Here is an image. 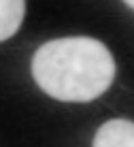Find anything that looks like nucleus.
Returning a JSON list of instances; mask_svg holds the SVG:
<instances>
[{"instance_id": "1", "label": "nucleus", "mask_w": 134, "mask_h": 147, "mask_svg": "<svg viewBox=\"0 0 134 147\" xmlns=\"http://www.w3.org/2000/svg\"><path fill=\"white\" fill-rule=\"evenodd\" d=\"M32 77L47 96L62 102H92L111 88L115 60L92 36L53 38L32 58Z\"/></svg>"}, {"instance_id": "2", "label": "nucleus", "mask_w": 134, "mask_h": 147, "mask_svg": "<svg viewBox=\"0 0 134 147\" xmlns=\"http://www.w3.org/2000/svg\"><path fill=\"white\" fill-rule=\"evenodd\" d=\"M94 147H134V121L109 119L96 130Z\"/></svg>"}, {"instance_id": "3", "label": "nucleus", "mask_w": 134, "mask_h": 147, "mask_svg": "<svg viewBox=\"0 0 134 147\" xmlns=\"http://www.w3.org/2000/svg\"><path fill=\"white\" fill-rule=\"evenodd\" d=\"M26 15V0H0V43L19 30Z\"/></svg>"}, {"instance_id": "4", "label": "nucleus", "mask_w": 134, "mask_h": 147, "mask_svg": "<svg viewBox=\"0 0 134 147\" xmlns=\"http://www.w3.org/2000/svg\"><path fill=\"white\" fill-rule=\"evenodd\" d=\"M123 2H126V4H128L130 9H134V0H123Z\"/></svg>"}]
</instances>
